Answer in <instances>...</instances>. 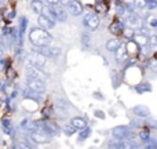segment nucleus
<instances>
[{
    "instance_id": "nucleus-36",
    "label": "nucleus",
    "mask_w": 157,
    "mask_h": 149,
    "mask_svg": "<svg viewBox=\"0 0 157 149\" xmlns=\"http://www.w3.org/2000/svg\"><path fill=\"white\" fill-rule=\"evenodd\" d=\"M48 4H51V6H57V4H59V0H46Z\"/></svg>"
},
{
    "instance_id": "nucleus-29",
    "label": "nucleus",
    "mask_w": 157,
    "mask_h": 149,
    "mask_svg": "<svg viewBox=\"0 0 157 149\" xmlns=\"http://www.w3.org/2000/svg\"><path fill=\"white\" fill-rule=\"evenodd\" d=\"M145 24H146L152 30H155L156 26H157V19L155 18V17H150V18H147L146 21H145Z\"/></svg>"
},
{
    "instance_id": "nucleus-9",
    "label": "nucleus",
    "mask_w": 157,
    "mask_h": 149,
    "mask_svg": "<svg viewBox=\"0 0 157 149\" xmlns=\"http://www.w3.org/2000/svg\"><path fill=\"white\" fill-rule=\"evenodd\" d=\"M83 24L84 26L87 28L88 30H97L98 26H99V17L98 14L95 13H88L84 15V19H83Z\"/></svg>"
},
{
    "instance_id": "nucleus-3",
    "label": "nucleus",
    "mask_w": 157,
    "mask_h": 149,
    "mask_svg": "<svg viewBox=\"0 0 157 149\" xmlns=\"http://www.w3.org/2000/svg\"><path fill=\"white\" fill-rule=\"evenodd\" d=\"M35 51L40 53L43 54L44 57H48V58H58L62 53V50L57 46H51V44H44V46H39L35 49Z\"/></svg>"
},
{
    "instance_id": "nucleus-37",
    "label": "nucleus",
    "mask_w": 157,
    "mask_h": 149,
    "mask_svg": "<svg viewBox=\"0 0 157 149\" xmlns=\"http://www.w3.org/2000/svg\"><path fill=\"white\" fill-rule=\"evenodd\" d=\"M95 116H98V117H105V113L103 112H101V111H95Z\"/></svg>"
},
{
    "instance_id": "nucleus-33",
    "label": "nucleus",
    "mask_w": 157,
    "mask_h": 149,
    "mask_svg": "<svg viewBox=\"0 0 157 149\" xmlns=\"http://www.w3.org/2000/svg\"><path fill=\"white\" fill-rule=\"evenodd\" d=\"M145 144H146L145 147H146L147 149H156V148H157V141H156L155 138H152V137H150V138L147 139Z\"/></svg>"
},
{
    "instance_id": "nucleus-26",
    "label": "nucleus",
    "mask_w": 157,
    "mask_h": 149,
    "mask_svg": "<svg viewBox=\"0 0 157 149\" xmlns=\"http://www.w3.org/2000/svg\"><path fill=\"white\" fill-rule=\"evenodd\" d=\"M120 44H121V41H120L119 39H110V40H108V43H106V49L110 53H113Z\"/></svg>"
},
{
    "instance_id": "nucleus-14",
    "label": "nucleus",
    "mask_w": 157,
    "mask_h": 149,
    "mask_svg": "<svg viewBox=\"0 0 157 149\" xmlns=\"http://www.w3.org/2000/svg\"><path fill=\"white\" fill-rule=\"evenodd\" d=\"M52 8H54L55 21H58V22H66L68 21V11H66V8L63 7V6H58V7L52 6Z\"/></svg>"
},
{
    "instance_id": "nucleus-10",
    "label": "nucleus",
    "mask_w": 157,
    "mask_h": 149,
    "mask_svg": "<svg viewBox=\"0 0 157 149\" xmlns=\"http://www.w3.org/2000/svg\"><path fill=\"white\" fill-rule=\"evenodd\" d=\"M26 86L29 90H32V91H35V92H39V94H44L47 90L46 81L36 80V79H30V77H26Z\"/></svg>"
},
{
    "instance_id": "nucleus-22",
    "label": "nucleus",
    "mask_w": 157,
    "mask_h": 149,
    "mask_svg": "<svg viewBox=\"0 0 157 149\" xmlns=\"http://www.w3.org/2000/svg\"><path fill=\"white\" fill-rule=\"evenodd\" d=\"M131 39H132V40L135 41L139 47L147 44V36L146 35H142V33H134V35L131 36Z\"/></svg>"
},
{
    "instance_id": "nucleus-40",
    "label": "nucleus",
    "mask_w": 157,
    "mask_h": 149,
    "mask_svg": "<svg viewBox=\"0 0 157 149\" xmlns=\"http://www.w3.org/2000/svg\"><path fill=\"white\" fill-rule=\"evenodd\" d=\"M2 53H3V50H2V47H0V55H2Z\"/></svg>"
},
{
    "instance_id": "nucleus-24",
    "label": "nucleus",
    "mask_w": 157,
    "mask_h": 149,
    "mask_svg": "<svg viewBox=\"0 0 157 149\" xmlns=\"http://www.w3.org/2000/svg\"><path fill=\"white\" fill-rule=\"evenodd\" d=\"M2 130L7 135H13V124H11L10 119H3L2 120Z\"/></svg>"
},
{
    "instance_id": "nucleus-5",
    "label": "nucleus",
    "mask_w": 157,
    "mask_h": 149,
    "mask_svg": "<svg viewBox=\"0 0 157 149\" xmlns=\"http://www.w3.org/2000/svg\"><path fill=\"white\" fill-rule=\"evenodd\" d=\"M124 26L125 28H130V29H135V30H138L139 28L142 26V24H144V19H142V17L139 15V14H136V13H131L130 15H127L124 18Z\"/></svg>"
},
{
    "instance_id": "nucleus-6",
    "label": "nucleus",
    "mask_w": 157,
    "mask_h": 149,
    "mask_svg": "<svg viewBox=\"0 0 157 149\" xmlns=\"http://www.w3.org/2000/svg\"><path fill=\"white\" fill-rule=\"evenodd\" d=\"M29 138L35 144H48L52 137L50 134H47L44 130H41V128H36L35 131H30Z\"/></svg>"
},
{
    "instance_id": "nucleus-30",
    "label": "nucleus",
    "mask_w": 157,
    "mask_h": 149,
    "mask_svg": "<svg viewBox=\"0 0 157 149\" xmlns=\"http://www.w3.org/2000/svg\"><path fill=\"white\" fill-rule=\"evenodd\" d=\"M95 10H97L98 13H105L106 11L105 3H103L102 0H97V3H95Z\"/></svg>"
},
{
    "instance_id": "nucleus-19",
    "label": "nucleus",
    "mask_w": 157,
    "mask_h": 149,
    "mask_svg": "<svg viewBox=\"0 0 157 149\" xmlns=\"http://www.w3.org/2000/svg\"><path fill=\"white\" fill-rule=\"evenodd\" d=\"M80 43L84 50H90L91 49V35L88 32H83L80 36Z\"/></svg>"
},
{
    "instance_id": "nucleus-4",
    "label": "nucleus",
    "mask_w": 157,
    "mask_h": 149,
    "mask_svg": "<svg viewBox=\"0 0 157 149\" xmlns=\"http://www.w3.org/2000/svg\"><path fill=\"white\" fill-rule=\"evenodd\" d=\"M37 123V128H41L44 130L47 134H50L51 137L55 135H59L61 134V127L54 122H48V120H40V122H36Z\"/></svg>"
},
{
    "instance_id": "nucleus-12",
    "label": "nucleus",
    "mask_w": 157,
    "mask_h": 149,
    "mask_svg": "<svg viewBox=\"0 0 157 149\" xmlns=\"http://www.w3.org/2000/svg\"><path fill=\"white\" fill-rule=\"evenodd\" d=\"M114 57H116V61L119 64H124L128 58V50H127V46L125 44H120L116 50H114Z\"/></svg>"
},
{
    "instance_id": "nucleus-28",
    "label": "nucleus",
    "mask_w": 157,
    "mask_h": 149,
    "mask_svg": "<svg viewBox=\"0 0 157 149\" xmlns=\"http://www.w3.org/2000/svg\"><path fill=\"white\" fill-rule=\"evenodd\" d=\"M139 138L142 139L144 142H146L147 139L150 138V128H144V130H141L139 131Z\"/></svg>"
},
{
    "instance_id": "nucleus-34",
    "label": "nucleus",
    "mask_w": 157,
    "mask_h": 149,
    "mask_svg": "<svg viewBox=\"0 0 157 149\" xmlns=\"http://www.w3.org/2000/svg\"><path fill=\"white\" fill-rule=\"evenodd\" d=\"M142 87H135V90L138 92H144V91H152V87H150V84L149 83H146V84H141Z\"/></svg>"
},
{
    "instance_id": "nucleus-21",
    "label": "nucleus",
    "mask_w": 157,
    "mask_h": 149,
    "mask_svg": "<svg viewBox=\"0 0 157 149\" xmlns=\"http://www.w3.org/2000/svg\"><path fill=\"white\" fill-rule=\"evenodd\" d=\"M55 106H57L58 111L66 113V112L69 111V108H71V104H69L66 100H63V98H58V100L55 101Z\"/></svg>"
},
{
    "instance_id": "nucleus-27",
    "label": "nucleus",
    "mask_w": 157,
    "mask_h": 149,
    "mask_svg": "<svg viewBox=\"0 0 157 149\" xmlns=\"http://www.w3.org/2000/svg\"><path fill=\"white\" fill-rule=\"evenodd\" d=\"M62 130H63V134H65V135H68V137H72V135H73V134L77 131L76 128H75L71 124V123H69V124H65V126H63Z\"/></svg>"
},
{
    "instance_id": "nucleus-25",
    "label": "nucleus",
    "mask_w": 157,
    "mask_h": 149,
    "mask_svg": "<svg viewBox=\"0 0 157 149\" xmlns=\"http://www.w3.org/2000/svg\"><path fill=\"white\" fill-rule=\"evenodd\" d=\"M78 131H80V133H78V141H84V139L90 138V135H91V133H92L91 127H88V126L80 128Z\"/></svg>"
},
{
    "instance_id": "nucleus-18",
    "label": "nucleus",
    "mask_w": 157,
    "mask_h": 149,
    "mask_svg": "<svg viewBox=\"0 0 157 149\" xmlns=\"http://www.w3.org/2000/svg\"><path fill=\"white\" fill-rule=\"evenodd\" d=\"M22 95H24V98H26V100H33V101H36V102H41V101H43V98H41V94L32 91V90H29V88L24 90Z\"/></svg>"
},
{
    "instance_id": "nucleus-31",
    "label": "nucleus",
    "mask_w": 157,
    "mask_h": 149,
    "mask_svg": "<svg viewBox=\"0 0 157 149\" xmlns=\"http://www.w3.org/2000/svg\"><path fill=\"white\" fill-rule=\"evenodd\" d=\"M132 4H134V7H135V11L141 10V8L146 7V0H134Z\"/></svg>"
},
{
    "instance_id": "nucleus-39",
    "label": "nucleus",
    "mask_w": 157,
    "mask_h": 149,
    "mask_svg": "<svg viewBox=\"0 0 157 149\" xmlns=\"http://www.w3.org/2000/svg\"><path fill=\"white\" fill-rule=\"evenodd\" d=\"M69 0H59V4L61 6H66V3H68Z\"/></svg>"
},
{
    "instance_id": "nucleus-20",
    "label": "nucleus",
    "mask_w": 157,
    "mask_h": 149,
    "mask_svg": "<svg viewBox=\"0 0 157 149\" xmlns=\"http://www.w3.org/2000/svg\"><path fill=\"white\" fill-rule=\"evenodd\" d=\"M71 124L73 126L76 130H80V128L86 127V126H87V122H86V119H84V117H81V116H75V117H72V119H71Z\"/></svg>"
},
{
    "instance_id": "nucleus-17",
    "label": "nucleus",
    "mask_w": 157,
    "mask_h": 149,
    "mask_svg": "<svg viewBox=\"0 0 157 149\" xmlns=\"http://www.w3.org/2000/svg\"><path fill=\"white\" fill-rule=\"evenodd\" d=\"M21 128L24 131H35L37 128V123L35 120H30V119H24L21 122Z\"/></svg>"
},
{
    "instance_id": "nucleus-41",
    "label": "nucleus",
    "mask_w": 157,
    "mask_h": 149,
    "mask_svg": "<svg viewBox=\"0 0 157 149\" xmlns=\"http://www.w3.org/2000/svg\"><path fill=\"white\" fill-rule=\"evenodd\" d=\"M0 88H2V83H0Z\"/></svg>"
},
{
    "instance_id": "nucleus-11",
    "label": "nucleus",
    "mask_w": 157,
    "mask_h": 149,
    "mask_svg": "<svg viewBox=\"0 0 157 149\" xmlns=\"http://www.w3.org/2000/svg\"><path fill=\"white\" fill-rule=\"evenodd\" d=\"M66 11H68L69 14H72V15L78 17L83 14L84 7L78 0H69V2L66 3Z\"/></svg>"
},
{
    "instance_id": "nucleus-23",
    "label": "nucleus",
    "mask_w": 157,
    "mask_h": 149,
    "mask_svg": "<svg viewBox=\"0 0 157 149\" xmlns=\"http://www.w3.org/2000/svg\"><path fill=\"white\" fill-rule=\"evenodd\" d=\"M43 7H44V3L41 2V0H32V2H30V8H32L33 13H36L37 15L41 14Z\"/></svg>"
},
{
    "instance_id": "nucleus-38",
    "label": "nucleus",
    "mask_w": 157,
    "mask_h": 149,
    "mask_svg": "<svg viewBox=\"0 0 157 149\" xmlns=\"http://www.w3.org/2000/svg\"><path fill=\"white\" fill-rule=\"evenodd\" d=\"M149 68L152 69L153 72H156V62H155V61H152V62L149 64Z\"/></svg>"
},
{
    "instance_id": "nucleus-16",
    "label": "nucleus",
    "mask_w": 157,
    "mask_h": 149,
    "mask_svg": "<svg viewBox=\"0 0 157 149\" xmlns=\"http://www.w3.org/2000/svg\"><path fill=\"white\" fill-rule=\"evenodd\" d=\"M124 24H123V21H114L110 24V26H109V32L113 33V35H121L123 30H124Z\"/></svg>"
},
{
    "instance_id": "nucleus-1",
    "label": "nucleus",
    "mask_w": 157,
    "mask_h": 149,
    "mask_svg": "<svg viewBox=\"0 0 157 149\" xmlns=\"http://www.w3.org/2000/svg\"><path fill=\"white\" fill-rule=\"evenodd\" d=\"M29 40L33 46L39 47V46H44V44H51L52 36L46 29H41L39 26V28H33L29 32Z\"/></svg>"
},
{
    "instance_id": "nucleus-7",
    "label": "nucleus",
    "mask_w": 157,
    "mask_h": 149,
    "mask_svg": "<svg viewBox=\"0 0 157 149\" xmlns=\"http://www.w3.org/2000/svg\"><path fill=\"white\" fill-rule=\"evenodd\" d=\"M26 77L30 79H36V80H41L46 81L47 80V75L43 72L41 68H37V66L32 65V64H26Z\"/></svg>"
},
{
    "instance_id": "nucleus-15",
    "label": "nucleus",
    "mask_w": 157,
    "mask_h": 149,
    "mask_svg": "<svg viewBox=\"0 0 157 149\" xmlns=\"http://www.w3.org/2000/svg\"><path fill=\"white\" fill-rule=\"evenodd\" d=\"M132 112L135 113V116L142 117V119H145V117H149V116H150V109L147 108L146 105H136L135 108L132 109Z\"/></svg>"
},
{
    "instance_id": "nucleus-35",
    "label": "nucleus",
    "mask_w": 157,
    "mask_h": 149,
    "mask_svg": "<svg viewBox=\"0 0 157 149\" xmlns=\"http://www.w3.org/2000/svg\"><path fill=\"white\" fill-rule=\"evenodd\" d=\"M125 10H127L125 6H119V7H117V14H119V15H124Z\"/></svg>"
},
{
    "instance_id": "nucleus-13",
    "label": "nucleus",
    "mask_w": 157,
    "mask_h": 149,
    "mask_svg": "<svg viewBox=\"0 0 157 149\" xmlns=\"http://www.w3.org/2000/svg\"><path fill=\"white\" fill-rule=\"evenodd\" d=\"M37 22H39V26H40L41 29H46V30H50V29H52V28L55 26V21H54V19L48 18V17L43 15V14H39Z\"/></svg>"
},
{
    "instance_id": "nucleus-32",
    "label": "nucleus",
    "mask_w": 157,
    "mask_h": 149,
    "mask_svg": "<svg viewBox=\"0 0 157 149\" xmlns=\"http://www.w3.org/2000/svg\"><path fill=\"white\" fill-rule=\"evenodd\" d=\"M145 119H146V117H145ZM145 124H146V127L150 128V130H155V128L157 127V123H156V120L153 119V117H150V119H146Z\"/></svg>"
},
{
    "instance_id": "nucleus-8",
    "label": "nucleus",
    "mask_w": 157,
    "mask_h": 149,
    "mask_svg": "<svg viewBox=\"0 0 157 149\" xmlns=\"http://www.w3.org/2000/svg\"><path fill=\"white\" fill-rule=\"evenodd\" d=\"M46 58L47 57H44V55L40 54V53L33 51V53H29V54L26 55V64H32V65L37 66V68H43L47 62Z\"/></svg>"
},
{
    "instance_id": "nucleus-2",
    "label": "nucleus",
    "mask_w": 157,
    "mask_h": 149,
    "mask_svg": "<svg viewBox=\"0 0 157 149\" xmlns=\"http://www.w3.org/2000/svg\"><path fill=\"white\" fill-rule=\"evenodd\" d=\"M112 135L116 139H124V141H127V139H132L134 133L130 126H116L112 130Z\"/></svg>"
}]
</instances>
